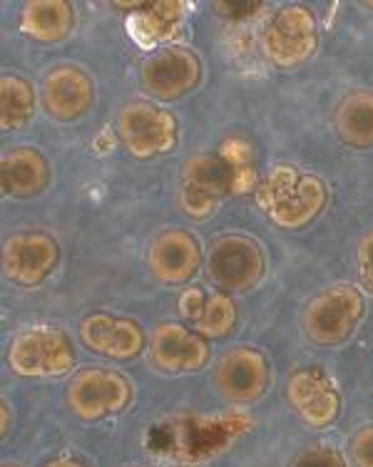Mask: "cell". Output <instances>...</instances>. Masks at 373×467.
I'll return each mask as SVG.
<instances>
[{
  "mask_svg": "<svg viewBox=\"0 0 373 467\" xmlns=\"http://www.w3.org/2000/svg\"><path fill=\"white\" fill-rule=\"evenodd\" d=\"M256 207L286 232L309 226L326 209L328 187L294 164H276L254 192Z\"/></svg>",
  "mask_w": 373,
  "mask_h": 467,
  "instance_id": "obj_1",
  "label": "cell"
},
{
  "mask_svg": "<svg viewBox=\"0 0 373 467\" xmlns=\"http://www.w3.org/2000/svg\"><path fill=\"white\" fill-rule=\"evenodd\" d=\"M366 316V298L351 284L321 288L304 308V333L314 346L338 348L354 338Z\"/></svg>",
  "mask_w": 373,
  "mask_h": 467,
  "instance_id": "obj_2",
  "label": "cell"
},
{
  "mask_svg": "<svg viewBox=\"0 0 373 467\" xmlns=\"http://www.w3.org/2000/svg\"><path fill=\"white\" fill-rule=\"evenodd\" d=\"M135 400V386L115 368L88 366L75 370L65 388V403L80 420L95 422L128 410Z\"/></svg>",
  "mask_w": 373,
  "mask_h": 467,
  "instance_id": "obj_3",
  "label": "cell"
},
{
  "mask_svg": "<svg viewBox=\"0 0 373 467\" xmlns=\"http://www.w3.org/2000/svg\"><path fill=\"white\" fill-rule=\"evenodd\" d=\"M5 360L20 378H60L73 370L75 348L63 328L30 326L13 336Z\"/></svg>",
  "mask_w": 373,
  "mask_h": 467,
  "instance_id": "obj_4",
  "label": "cell"
},
{
  "mask_svg": "<svg viewBox=\"0 0 373 467\" xmlns=\"http://www.w3.org/2000/svg\"><path fill=\"white\" fill-rule=\"evenodd\" d=\"M118 137L137 160L174 152L180 142L177 117L152 99H130L118 112Z\"/></svg>",
  "mask_w": 373,
  "mask_h": 467,
  "instance_id": "obj_5",
  "label": "cell"
},
{
  "mask_svg": "<svg viewBox=\"0 0 373 467\" xmlns=\"http://www.w3.org/2000/svg\"><path fill=\"white\" fill-rule=\"evenodd\" d=\"M266 254L252 236L222 234L210 244L207 276L222 294H246L262 284Z\"/></svg>",
  "mask_w": 373,
  "mask_h": 467,
  "instance_id": "obj_6",
  "label": "cell"
},
{
  "mask_svg": "<svg viewBox=\"0 0 373 467\" xmlns=\"http://www.w3.org/2000/svg\"><path fill=\"white\" fill-rule=\"evenodd\" d=\"M262 50L279 70L309 63L319 50L316 16L299 3L279 8L262 33Z\"/></svg>",
  "mask_w": 373,
  "mask_h": 467,
  "instance_id": "obj_7",
  "label": "cell"
},
{
  "mask_svg": "<svg viewBox=\"0 0 373 467\" xmlns=\"http://www.w3.org/2000/svg\"><path fill=\"white\" fill-rule=\"evenodd\" d=\"M237 187V170L222 150L217 154H197L184 164L180 204L192 219H207Z\"/></svg>",
  "mask_w": 373,
  "mask_h": 467,
  "instance_id": "obj_8",
  "label": "cell"
},
{
  "mask_svg": "<svg viewBox=\"0 0 373 467\" xmlns=\"http://www.w3.org/2000/svg\"><path fill=\"white\" fill-rule=\"evenodd\" d=\"M212 380L224 400L252 405L262 400L272 386V363L254 346H234L219 356Z\"/></svg>",
  "mask_w": 373,
  "mask_h": 467,
  "instance_id": "obj_9",
  "label": "cell"
},
{
  "mask_svg": "<svg viewBox=\"0 0 373 467\" xmlns=\"http://www.w3.org/2000/svg\"><path fill=\"white\" fill-rule=\"evenodd\" d=\"M140 80L152 99L174 102L200 88V55L182 46L157 47L155 53L147 55L145 63L140 67Z\"/></svg>",
  "mask_w": 373,
  "mask_h": 467,
  "instance_id": "obj_10",
  "label": "cell"
},
{
  "mask_svg": "<svg viewBox=\"0 0 373 467\" xmlns=\"http://www.w3.org/2000/svg\"><path fill=\"white\" fill-rule=\"evenodd\" d=\"M147 269L164 286H182L200 274L204 264L200 239L187 229L170 226L147 244Z\"/></svg>",
  "mask_w": 373,
  "mask_h": 467,
  "instance_id": "obj_11",
  "label": "cell"
},
{
  "mask_svg": "<svg viewBox=\"0 0 373 467\" xmlns=\"http://www.w3.org/2000/svg\"><path fill=\"white\" fill-rule=\"evenodd\" d=\"M60 244L47 232L13 234L3 244V274L10 284L36 288L57 269Z\"/></svg>",
  "mask_w": 373,
  "mask_h": 467,
  "instance_id": "obj_12",
  "label": "cell"
},
{
  "mask_svg": "<svg viewBox=\"0 0 373 467\" xmlns=\"http://www.w3.org/2000/svg\"><path fill=\"white\" fill-rule=\"evenodd\" d=\"M286 400L309 428H331L341 415V396L319 366H304L289 376Z\"/></svg>",
  "mask_w": 373,
  "mask_h": 467,
  "instance_id": "obj_13",
  "label": "cell"
},
{
  "mask_svg": "<svg viewBox=\"0 0 373 467\" xmlns=\"http://www.w3.org/2000/svg\"><path fill=\"white\" fill-rule=\"evenodd\" d=\"M210 356V338L174 321L157 324L150 338V360L162 373H200Z\"/></svg>",
  "mask_w": 373,
  "mask_h": 467,
  "instance_id": "obj_14",
  "label": "cell"
},
{
  "mask_svg": "<svg viewBox=\"0 0 373 467\" xmlns=\"http://www.w3.org/2000/svg\"><path fill=\"white\" fill-rule=\"evenodd\" d=\"M95 82L78 65H55L40 85V105L57 122H75L95 105Z\"/></svg>",
  "mask_w": 373,
  "mask_h": 467,
  "instance_id": "obj_15",
  "label": "cell"
},
{
  "mask_svg": "<svg viewBox=\"0 0 373 467\" xmlns=\"http://www.w3.org/2000/svg\"><path fill=\"white\" fill-rule=\"evenodd\" d=\"M80 343L92 353L112 360H132L145 350V331L132 318L112 316L108 311H92L78 328Z\"/></svg>",
  "mask_w": 373,
  "mask_h": 467,
  "instance_id": "obj_16",
  "label": "cell"
},
{
  "mask_svg": "<svg viewBox=\"0 0 373 467\" xmlns=\"http://www.w3.org/2000/svg\"><path fill=\"white\" fill-rule=\"evenodd\" d=\"M53 180V167L36 147H8L0 157V187L13 199H33L43 194Z\"/></svg>",
  "mask_w": 373,
  "mask_h": 467,
  "instance_id": "obj_17",
  "label": "cell"
},
{
  "mask_svg": "<svg viewBox=\"0 0 373 467\" xmlns=\"http://www.w3.org/2000/svg\"><path fill=\"white\" fill-rule=\"evenodd\" d=\"M180 314L204 338H227L237 328V306L222 291L204 294L202 288H187L180 296Z\"/></svg>",
  "mask_w": 373,
  "mask_h": 467,
  "instance_id": "obj_18",
  "label": "cell"
},
{
  "mask_svg": "<svg viewBox=\"0 0 373 467\" xmlns=\"http://www.w3.org/2000/svg\"><path fill=\"white\" fill-rule=\"evenodd\" d=\"M20 30L37 43H60L73 36L75 8L65 0L27 3L20 13Z\"/></svg>",
  "mask_w": 373,
  "mask_h": 467,
  "instance_id": "obj_19",
  "label": "cell"
},
{
  "mask_svg": "<svg viewBox=\"0 0 373 467\" xmlns=\"http://www.w3.org/2000/svg\"><path fill=\"white\" fill-rule=\"evenodd\" d=\"M334 125L351 150H373V90H354L338 102Z\"/></svg>",
  "mask_w": 373,
  "mask_h": 467,
  "instance_id": "obj_20",
  "label": "cell"
},
{
  "mask_svg": "<svg viewBox=\"0 0 373 467\" xmlns=\"http://www.w3.org/2000/svg\"><path fill=\"white\" fill-rule=\"evenodd\" d=\"M184 3H145L142 10L132 13L128 20L130 36L142 47H155L177 33L182 26Z\"/></svg>",
  "mask_w": 373,
  "mask_h": 467,
  "instance_id": "obj_21",
  "label": "cell"
},
{
  "mask_svg": "<svg viewBox=\"0 0 373 467\" xmlns=\"http://www.w3.org/2000/svg\"><path fill=\"white\" fill-rule=\"evenodd\" d=\"M36 117V90L16 72L0 78V127L3 132H20Z\"/></svg>",
  "mask_w": 373,
  "mask_h": 467,
  "instance_id": "obj_22",
  "label": "cell"
},
{
  "mask_svg": "<svg viewBox=\"0 0 373 467\" xmlns=\"http://www.w3.org/2000/svg\"><path fill=\"white\" fill-rule=\"evenodd\" d=\"M292 467H348L334 445H311L294 458Z\"/></svg>",
  "mask_w": 373,
  "mask_h": 467,
  "instance_id": "obj_23",
  "label": "cell"
},
{
  "mask_svg": "<svg viewBox=\"0 0 373 467\" xmlns=\"http://www.w3.org/2000/svg\"><path fill=\"white\" fill-rule=\"evenodd\" d=\"M348 452H351L354 467H373V422L354 432V438L348 442Z\"/></svg>",
  "mask_w": 373,
  "mask_h": 467,
  "instance_id": "obj_24",
  "label": "cell"
},
{
  "mask_svg": "<svg viewBox=\"0 0 373 467\" xmlns=\"http://www.w3.org/2000/svg\"><path fill=\"white\" fill-rule=\"evenodd\" d=\"M358 279H361V286L373 296V229L364 234V239L358 244Z\"/></svg>",
  "mask_w": 373,
  "mask_h": 467,
  "instance_id": "obj_25",
  "label": "cell"
},
{
  "mask_svg": "<svg viewBox=\"0 0 373 467\" xmlns=\"http://www.w3.org/2000/svg\"><path fill=\"white\" fill-rule=\"evenodd\" d=\"M43 467H88L82 460H75V458H55V460H47Z\"/></svg>",
  "mask_w": 373,
  "mask_h": 467,
  "instance_id": "obj_26",
  "label": "cell"
},
{
  "mask_svg": "<svg viewBox=\"0 0 373 467\" xmlns=\"http://www.w3.org/2000/svg\"><path fill=\"white\" fill-rule=\"evenodd\" d=\"M0 405H3V441H5L10 432V408H8V400H5V398L0 400Z\"/></svg>",
  "mask_w": 373,
  "mask_h": 467,
  "instance_id": "obj_27",
  "label": "cell"
},
{
  "mask_svg": "<svg viewBox=\"0 0 373 467\" xmlns=\"http://www.w3.org/2000/svg\"><path fill=\"white\" fill-rule=\"evenodd\" d=\"M3 467H23V465H18V462H3Z\"/></svg>",
  "mask_w": 373,
  "mask_h": 467,
  "instance_id": "obj_28",
  "label": "cell"
},
{
  "mask_svg": "<svg viewBox=\"0 0 373 467\" xmlns=\"http://www.w3.org/2000/svg\"><path fill=\"white\" fill-rule=\"evenodd\" d=\"M364 5H366V8H371V10H373V3H364Z\"/></svg>",
  "mask_w": 373,
  "mask_h": 467,
  "instance_id": "obj_29",
  "label": "cell"
}]
</instances>
